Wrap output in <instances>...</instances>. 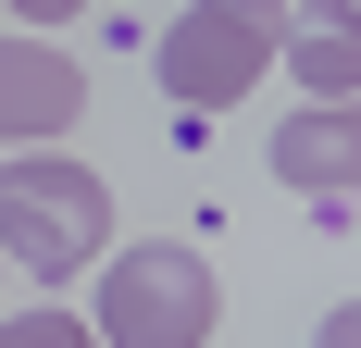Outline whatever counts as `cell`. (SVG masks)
Masks as SVG:
<instances>
[{"mask_svg": "<svg viewBox=\"0 0 361 348\" xmlns=\"http://www.w3.org/2000/svg\"><path fill=\"white\" fill-rule=\"evenodd\" d=\"M100 249H112V187L87 162H63V149H13V162H0V274L63 286V274H87Z\"/></svg>", "mask_w": 361, "mask_h": 348, "instance_id": "1", "label": "cell"}, {"mask_svg": "<svg viewBox=\"0 0 361 348\" xmlns=\"http://www.w3.org/2000/svg\"><path fill=\"white\" fill-rule=\"evenodd\" d=\"M212 311H224L212 261L175 249V237H149V249H112L100 323H87V336H112V348H212Z\"/></svg>", "mask_w": 361, "mask_h": 348, "instance_id": "2", "label": "cell"}, {"mask_svg": "<svg viewBox=\"0 0 361 348\" xmlns=\"http://www.w3.org/2000/svg\"><path fill=\"white\" fill-rule=\"evenodd\" d=\"M274 37H287V0H187L162 25V100H187V112L250 100V75L274 63Z\"/></svg>", "mask_w": 361, "mask_h": 348, "instance_id": "3", "label": "cell"}, {"mask_svg": "<svg viewBox=\"0 0 361 348\" xmlns=\"http://www.w3.org/2000/svg\"><path fill=\"white\" fill-rule=\"evenodd\" d=\"M274 174L312 199V224H324V237H349V224H361V112H349V100L287 112V137H274Z\"/></svg>", "mask_w": 361, "mask_h": 348, "instance_id": "4", "label": "cell"}, {"mask_svg": "<svg viewBox=\"0 0 361 348\" xmlns=\"http://www.w3.org/2000/svg\"><path fill=\"white\" fill-rule=\"evenodd\" d=\"M75 112H87L75 50H50V37H0V137H13V149H50Z\"/></svg>", "mask_w": 361, "mask_h": 348, "instance_id": "5", "label": "cell"}, {"mask_svg": "<svg viewBox=\"0 0 361 348\" xmlns=\"http://www.w3.org/2000/svg\"><path fill=\"white\" fill-rule=\"evenodd\" d=\"M299 63V100H361V37L349 25H299V37H274Z\"/></svg>", "mask_w": 361, "mask_h": 348, "instance_id": "6", "label": "cell"}, {"mask_svg": "<svg viewBox=\"0 0 361 348\" xmlns=\"http://www.w3.org/2000/svg\"><path fill=\"white\" fill-rule=\"evenodd\" d=\"M0 348H100V336H87L75 311H13V323H0Z\"/></svg>", "mask_w": 361, "mask_h": 348, "instance_id": "7", "label": "cell"}, {"mask_svg": "<svg viewBox=\"0 0 361 348\" xmlns=\"http://www.w3.org/2000/svg\"><path fill=\"white\" fill-rule=\"evenodd\" d=\"M312 348H361V311H349V299L324 311V336H312Z\"/></svg>", "mask_w": 361, "mask_h": 348, "instance_id": "8", "label": "cell"}, {"mask_svg": "<svg viewBox=\"0 0 361 348\" xmlns=\"http://www.w3.org/2000/svg\"><path fill=\"white\" fill-rule=\"evenodd\" d=\"M13 13H25V25H63V13H87V0H13Z\"/></svg>", "mask_w": 361, "mask_h": 348, "instance_id": "9", "label": "cell"}]
</instances>
